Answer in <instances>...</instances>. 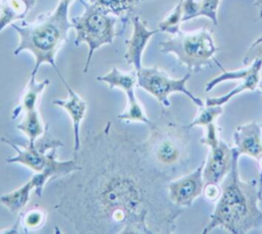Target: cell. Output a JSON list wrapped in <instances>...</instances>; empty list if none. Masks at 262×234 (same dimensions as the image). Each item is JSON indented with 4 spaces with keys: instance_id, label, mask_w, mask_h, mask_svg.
Listing matches in <instances>:
<instances>
[{
    "instance_id": "1",
    "label": "cell",
    "mask_w": 262,
    "mask_h": 234,
    "mask_svg": "<svg viewBox=\"0 0 262 234\" xmlns=\"http://www.w3.org/2000/svg\"><path fill=\"white\" fill-rule=\"evenodd\" d=\"M137 142L112 122L81 139L80 169L56 183L53 208L80 234L173 233L182 208L171 202L169 181L142 160Z\"/></svg>"
},
{
    "instance_id": "2",
    "label": "cell",
    "mask_w": 262,
    "mask_h": 234,
    "mask_svg": "<svg viewBox=\"0 0 262 234\" xmlns=\"http://www.w3.org/2000/svg\"><path fill=\"white\" fill-rule=\"evenodd\" d=\"M233 148V147H232ZM239 154L233 148L232 166L222 181L221 195L202 233L222 228L232 234H246L262 226V175L245 181L239 176Z\"/></svg>"
},
{
    "instance_id": "3",
    "label": "cell",
    "mask_w": 262,
    "mask_h": 234,
    "mask_svg": "<svg viewBox=\"0 0 262 234\" xmlns=\"http://www.w3.org/2000/svg\"><path fill=\"white\" fill-rule=\"evenodd\" d=\"M73 1L59 0L54 10L40 14L33 22L23 20L20 25H10L18 36V45L13 54L29 51L35 58L31 75L36 76L39 67L47 63L54 68L62 82L66 81L56 66L55 57L62 44L68 41V33L73 28L69 18V9Z\"/></svg>"
},
{
    "instance_id": "4",
    "label": "cell",
    "mask_w": 262,
    "mask_h": 234,
    "mask_svg": "<svg viewBox=\"0 0 262 234\" xmlns=\"http://www.w3.org/2000/svg\"><path fill=\"white\" fill-rule=\"evenodd\" d=\"M190 129L162 115L149 125L145 140L137 142L143 162L167 181L183 175L188 167Z\"/></svg>"
},
{
    "instance_id": "5",
    "label": "cell",
    "mask_w": 262,
    "mask_h": 234,
    "mask_svg": "<svg viewBox=\"0 0 262 234\" xmlns=\"http://www.w3.org/2000/svg\"><path fill=\"white\" fill-rule=\"evenodd\" d=\"M0 140L15 150L14 156L5 159L8 163L23 165L35 173L32 180L35 183V192L39 197L42 196L48 181L62 178L80 169V165L75 158L62 161L57 159V148L62 147L63 142L51 135L48 124L45 132L33 143L16 144L4 136Z\"/></svg>"
},
{
    "instance_id": "6",
    "label": "cell",
    "mask_w": 262,
    "mask_h": 234,
    "mask_svg": "<svg viewBox=\"0 0 262 234\" xmlns=\"http://www.w3.org/2000/svg\"><path fill=\"white\" fill-rule=\"evenodd\" d=\"M84 6V11L71 18L73 29L76 32L74 44L76 46L86 43L88 46V55L85 61L83 73H87L94 52L101 46L113 44L115 37L122 34L118 30V25L126 27L122 20L108 12L107 10L86 2H81Z\"/></svg>"
},
{
    "instance_id": "7",
    "label": "cell",
    "mask_w": 262,
    "mask_h": 234,
    "mask_svg": "<svg viewBox=\"0 0 262 234\" xmlns=\"http://www.w3.org/2000/svg\"><path fill=\"white\" fill-rule=\"evenodd\" d=\"M161 52L174 54L179 64L184 65L190 74H198L215 62L219 48L215 45L212 30L208 27L183 32L179 31L160 44Z\"/></svg>"
},
{
    "instance_id": "8",
    "label": "cell",
    "mask_w": 262,
    "mask_h": 234,
    "mask_svg": "<svg viewBox=\"0 0 262 234\" xmlns=\"http://www.w3.org/2000/svg\"><path fill=\"white\" fill-rule=\"evenodd\" d=\"M136 74L137 86L154 96L164 107H170L171 102L169 96L172 93L184 94L198 105V107L205 104L201 98L193 95V93L186 87V83L191 75L188 72L180 79H173L166 72L155 65L150 67L141 66L136 71Z\"/></svg>"
},
{
    "instance_id": "9",
    "label": "cell",
    "mask_w": 262,
    "mask_h": 234,
    "mask_svg": "<svg viewBox=\"0 0 262 234\" xmlns=\"http://www.w3.org/2000/svg\"><path fill=\"white\" fill-rule=\"evenodd\" d=\"M96 80L98 82H103L107 84L110 89L119 88L126 95V107L118 114L117 119L120 122H134L143 123L149 126L152 122L147 118L145 110L141 103L138 101L135 95V87L137 86V74L136 71L123 72L118 67L114 66L108 73L102 76H97Z\"/></svg>"
},
{
    "instance_id": "10",
    "label": "cell",
    "mask_w": 262,
    "mask_h": 234,
    "mask_svg": "<svg viewBox=\"0 0 262 234\" xmlns=\"http://www.w3.org/2000/svg\"><path fill=\"white\" fill-rule=\"evenodd\" d=\"M203 168L204 161L190 173L183 174L168 182L167 192L173 204L180 208L189 207L202 195L205 186Z\"/></svg>"
},
{
    "instance_id": "11",
    "label": "cell",
    "mask_w": 262,
    "mask_h": 234,
    "mask_svg": "<svg viewBox=\"0 0 262 234\" xmlns=\"http://www.w3.org/2000/svg\"><path fill=\"white\" fill-rule=\"evenodd\" d=\"M209 148L210 152L206 160H204V182L205 184H220L231 169L233 148L229 146L223 139H221L218 144Z\"/></svg>"
},
{
    "instance_id": "12",
    "label": "cell",
    "mask_w": 262,
    "mask_h": 234,
    "mask_svg": "<svg viewBox=\"0 0 262 234\" xmlns=\"http://www.w3.org/2000/svg\"><path fill=\"white\" fill-rule=\"evenodd\" d=\"M130 20L132 22L133 30L130 38L125 41L126 52L124 54V58L135 71H138L142 66V55L148 41L154 35L159 33L160 30H149L146 21L141 19L138 15H133Z\"/></svg>"
},
{
    "instance_id": "13",
    "label": "cell",
    "mask_w": 262,
    "mask_h": 234,
    "mask_svg": "<svg viewBox=\"0 0 262 234\" xmlns=\"http://www.w3.org/2000/svg\"><path fill=\"white\" fill-rule=\"evenodd\" d=\"M233 148L242 155L258 160L262 156V127L260 123L249 122L235 128L232 134Z\"/></svg>"
},
{
    "instance_id": "14",
    "label": "cell",
    "mask_w": 262,
    "mask_h": 234,
    "mask_svg": "<svg viewBox=\"0 0 262 234\" xmlns=\"http://www.w3.org/2000/svg\"><path fill=\"white\" fill-rule=\"evenodd\" d=\"M67 91L68 98L67 99H55L52 101L54 105L60 106L64 108L70 115L73 123V132H74V146L73 153H76L81 146V135H80V127L85 118L87 110V102L84 98H82L76 91H74L67 81L62 82Z\"/></svg>"
},
{
    "instance_id": "15",
    "label": "cell",
    "mask_w": 262,
    "mask_h": 234,
    "mask_svg": "<svg viewBox=\"0 0 262 234\" xmlns=\"http://www.w3.org/2000/svg\"><path fill=\"white\" fill-rule=\"evenodd\" d=\"M49 80L45 79L41 82L36 80V76L31 75L26 87L19 95L18 102L12 110L11 119H16L20 113L38 109L42 93L49 85Z\"/></svg>"
},
{
    "instance_id": "16",
    "label": "cell",
    "mask_w": 262,
    "mask_h": 234,
    "mask_svg": "<svg viewBox=\"0 0 262 234\" xmlns=\"http://www.w3.org/2000/svg\"><path fill=\"white\" fill-rule=\"evenodd\" d=\"M37 0H0V33L15 20H24Z\"/></svg>"
},
{
    "instance_id": "17",
    "label": "cell",
    "mask_w": 262,
    "mask_h": 234,
    "mask_svg": "<svg viewBox=\"0 0 262 234\" xmlns=\"http://www.w3.org/2000/svg\"><path fill=\"white\" fill-rule=\"evenodd\" d=\"M221 0H183L182 21H187L195 17L205 16L215 26L218 25V8Z\"/></svg>"
},
{
    "instance_id": "18",
    "label": "cell",
    "mask_w": 262,
    "mask_h": 234,
    "mask_svg": "<svg viewBox=\"0 0 262 234\" xmlns=\"http://www.w3.org/2000/svg\"><path fill=\"white\" fill-rule=\"evenodd\" d=\"M215 63L221 68L222 73L220 75H218L217 77L211 79L210 81L207 82L206 86H205V91L206 92H210L211 90H213V88H215L217 85H219L220 83L226 82V81H245L249 78H251L254 75L257 74H261L262 72V60H254L251 64L245 66L244 68H239V69H234V71H226L224 69L220 63L218 62V60H215Z\"/></svg>"
},
{
    "instance_id": "19",
    "label": "cell",
    "mask_w": 262,
    "mask_h": 234,
    "mask_svg": "<svg viewBox=\"0 0 262 234\" xmlns=\"http://www.w3.org/2000/svg\"><path fill=\"white\" fill-rule=\"evenodd\" d=\"M144 1L149 0H80V2L94 4L107 10L118 16L125 27L127 26L128 20L133 16L134 9Z\"/></svg>"
},
{
    "instance_id": "20",
    "label": "cell",
    "mask_w": 262,
    "mask_h": 234,
    "mask_svg": "<svg viewBox=\"0 0 262 234\" xmlns=\"http://www.w3.org/2000/svg\"><path fill=\"white\" fill-rule=\"evenodd\" d=\"M35 190V184L32 179L27 181L20 187L0 196V203L4 205L11 214L17 215L24 210L30 200V193Z\"/></svg>"
},
{
    "instance_id": "21",
    "label": "cell",
    "mask_w": 262,
    "mask_h": 234,
    "mask_svg": "<svg viewBox=\"0 0 262 234\" xmlns=\"http://www.w3.org/2000/svg\"><path fill=\"white\" fill-rule=\"evenodd\" d=\"M46 125L42 121L39 110L35 109L23 113V119L16 125V129L27 136L28 142L33 143L45 132Z\"/></svg>"
},
{
    "instance_id": "22",
    "label": "cell",
    "mask_w": 262,
    "mask_h": 234,
    "mask_svg": "<svg viewBox=\"0 0 262 234\" xmlns=\"http://www.w3.org/2000/svg\"><path fill=\"white\" fill-rule=\"evenodd\" d=\"M261 79V74H257L252 76L251 78L242 81L236 87H234L232 90H230L228 93L222 95V96H216V97H209L206 99L205 104L208 105H219L223 106L225 105L229 100H231L234 96H237V94H241L245 91H254L259 87V82Z\"/></svg>"
},
{
    "instance_id": "23",
    "label": "cell",
    "mask_w": 262,
    "mask_h": 234,
    "mask_svg": "<svg viewBox=\"0 0 262 234\" xmlns=\"http://www.w3.org/2000/svg\"><path fill=\"white\" fill-rule=\"evenodd\" d=\"M20 227L26 233L41 229L47 219V212L41 207H33L18 214Z\"/></svg>"
},
{
    "instance_id": "24",
    "label": "cell",
    "mask_w": 262,
    "mask_h": 234,
    "mask_svg": "<svg viewBox=\"0 0 262 234\" xmlns=\"http://www.w3.org/2000/svg\"><path fill=\"white\" fill-rule=\"evenodd\" d=\"M183 16V0H178L175 6L167 13V15L159 22L160 32L168 33L170 35L177 34L181 29L180 25Z\"/></svg>"
},
{
    "instance_id": "25",
    "label": "cell",
    "mask_w": 262,
    "mask_h": 234,
    "mask_svg": "<svg viewBox=\"0 0 262 234\" xmlns=\"http://www.w3.org/2000/svg\"><path fill=\"white\" fill-rule=\"evenodd\" d=\"M223 113V107L219 105L204 104L199 107V110L193 120L187 125L189 129L195 127H206L207 125L216 122V120Z\"/></svg>"
},
{
    "instance_id": "26",
    "label": "cell",
    "mask_w": 262,
    "mask_h": 234,
    "mask_svg": "<svg viewBox=\"0 0 262 234\" xmlns=\"http://www.w3.org/2000/svg\"><path fill=\"white\" fill-rule=\"evenodd\" d=\"M204 135L201 138L200 142L203 145H206L208 147H211L213 145H216L219 143V141L222 139L221 138V129L217 125L216 122L211 123L204 127Z\"/></svg>"
},
{
    "instance_id": "27",
    "label": "cell",
    "mask_w": 262,
    "mask_h": 234,
    "mask_svg": "<svg viewBox=\"0 0 262 234\" xmlns=\"http://www.w3.org/2000/svg\"><path fill=\"white\" fill-rule=\"evenodd\" d=\"M257 59L262 60V37L258 38L251 44L248 51L244 55L243 63L245 66H247Z\"/></svg>"
},
{
    "instance_id": "28",
    "label": "cell",
    "mask_w": 262,
    "mask_h": 234,
    "mask_svg": "<svg viewBox=\"0 0 262 234\" xmlns=\"http://www.w3.org/2000/svg\"><path fill=\"white\" fill-rule=\"evenodd\" d=\"M202 195L209 202H216L221 195V187L216 183H207L204 186Z\"/></svg>"
},
{
    "instance_id": "29",
    "label": "cell",
    "mask_w": 262,
    "mask_h": 234,
    "mask_svg": "<svg viewBox=\"0 0 262 234\" xmlns=\"http://www.w3.org/2000/svg\"><path fill=\"white\" fill-rule=\"evenodd\" d=\"M253 5L258 10V17H259V19L262 20V0H255Z\"/></svg>"
},
{
    "instance_id": "30",
    "label": "cell",
    "mask_w": 262,
    "mask_h": 234,
    "mask_svg": "<svg viewBox=\"0 0 262 234\" xmlns=\"http://www.w3.org/2000/svg\"><path fill=\"white\" fill-rule=\"evenodd\" d=\"M258 162V168H259V171H260V174L262 175V156L257 160Z\"/></svg>"
},
{
    "instance_id": "31",
    "label": "cell",
    "mask_w": 262,
    "mask_h": 234,
    "mask_svg": "<svg viewBox=\"0 0 262 234\" xmlns=\"http://www.w3.org/2000/svg\"><path fill=\"white\" fill-rule=\"evenodd\" d=\"M258 88H262V78L260 79V82H259V87Z\"/></svg>"
},
{
    "instance_id": "32",
    "label": "cell",
    "mask_w": 262,
    "mask_h": 234,
    "mask_svg": "<svg viewBox=\"0 0 262 234\" xmlns=\"http://www.w3.org/2000/svg\"><path fill=\"white\" fill-rule=\"evenodd\" d=\"M260 91H261V93H262V88H260ZM260 125H261V127H262V123H260Z\"/></svg>"
}]
</instances>
